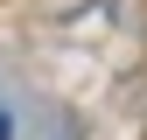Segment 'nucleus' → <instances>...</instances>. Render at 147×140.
<instances>
[{"mask_svg":"<svg viewBox=\"0 0 147 140\" xmlns=\"http://www.w3.org/2000/svg\"><path fill=\"white\" fill-rule=\"evenodd\" d=\"M0 140H7V112H0Z\"/></svg>","mask_w":147,"mask_h":140,"instance_id":"f257e3e1","label":"nucleus"}]
</instances>
